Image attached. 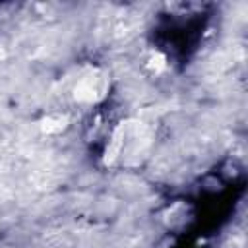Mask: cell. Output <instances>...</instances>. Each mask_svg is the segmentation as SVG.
<instances>
[{
  "mask_svg": "<svg viewBox=\"0 0 248 248\" xmlns=\"http://www.w3.org/2000/svg\"><path fill=\"white\" fill-rule=\"evenodd\" d=\"M68 124H70L68 114L54 112V114H46L45 118H41L39 128H41L43 134H60L68 128Z\"/></svg>",
  "mask_w": 248,
  "mask_h": 248,
  "instance_id": "obj_2",
  "label": "cell"
},
{
  "mask_svg": "<svg viewBox=\"0 0 248 248\" xmlns=\"http://www.w3.org/2000/svg\"><path fill=\"white\" fill-rule=\"evenodd\" d=\"M147 66L153 70V72H163L165 68H167V58L161 54V52H151V56H149V60H147Z\"/></svg>",
  "mask_w": 248,
  "mask_h": 248,
  "instance_id": "obj_3",
  "label": "cell"
},
{
  "mask_svg": "<svg viewBox=\"0 0 248 248\" xmlns=\"http://www.w3.org/2000/svg\"><path fill=\"white\" fill-rule=\"evenodd\" d=\"M108 87H110L108 74L101 68H89L74 83L72 95L81 105H95V103H101L107 97Z\"/></svg>",
  "mask_w": 248,
  "mask_h": 248,
  "instance_id": "obj_1",
  "label": "cell"
}]
</instances>
